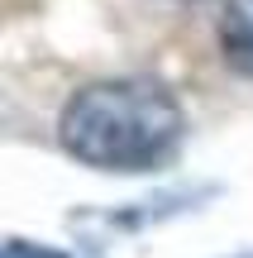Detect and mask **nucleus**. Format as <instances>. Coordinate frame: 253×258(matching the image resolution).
<instances>
[{"label":"nucleus","mask_w":253,"mask_h":258,"mask_svg":"<svg viewBox=\"0 0 253 258\" xmlns=\"http://www.w3.org/2000/svg\"><path fill=\"white\" fill-rule=\"evenodd\" d=\"M182 105L143 77L81 86L57 120L62 148L96 172H153L182 148Z\"/></svg>","instance_id":"1"},{"label":"nucleus","mask_w":253,"mask_h":258,"mask_svg":"<svg viewBox=\"0 0 253 258\" xmlns=\"http://www.w3.org/2000/svg\"><path fill=\"white\" fill-rule=\"evenodd\" d=\"M220 53L239 77H253V0H225L220 15Z\"/></svg>","instance_id":"2"},{"label":"nucleus","mask_w":253,"mask_h":258,"mask_svg":"<svg viewBox=\"0 0 253 258\" xmlns=\"http://www.w3.org/2000/svg\"><path fill=\"white\" fill-rule=\"evenodd\" d=\"M0 258H72V253L53 249V244H34V239H19V234H10L5 249H0Z\"/></svg>","instance_id":"3"},{"label":"nucleus","mask_w":253,"mask_h":258,"mask_svg":"<svg viewBox=\"0 0 253 258\" xmlns=\"http://www.w3.org/2000/svg\"><path fill=\"white\" fill-rule=\"evenodd\" d=\"M229 258H253V249H244V253H229Z\"/></svg>","instance_id":"4"}]
</instances>
